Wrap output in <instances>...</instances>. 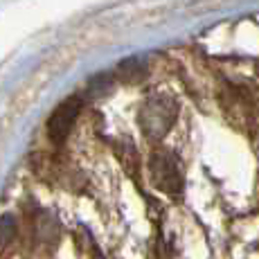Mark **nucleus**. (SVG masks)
Masks as SVG:
<instances>
[{"instance_id":"obj_1","label":"nucleus","mask_w":259,"mask_h":259,"mask_svg":"<svg viewBox=\"0 0 259 259\" xmlns=\"http://www.w3.org/2000/svg\"><path fill=\"white\" fill-rule=\"evenodd\" d=\"M151 181L160 192L169 194V196H178L185 187V176L183 169L178 165V160L174 158V153L169 151H153L151 156Z\"/></svg>"},{"instance_id":"obj_2","label":"nucleus","mask_w":259,"mask_h":259,"mask_svg":"<svg viewBox=\"0 0 259 259\" xmlns=\"http://www.w3.org/2000/svg\"><path fill=\"white\" fill-rule=\"evenodd\" d=\"M176 117V104L165 97H151L140 108V126L151 140H158L171 128Z\"/></svg>"},{"instance_id":"obj_3","label":"nucleus","mask_w":259,"mask_h":259,"mask_svg":"<svg viewBox=\"0 0 259 259\" xmlns=\"http://www.w3.org/2000/svg\"><path fill=\"white\" fill-rule=\"evenodd\" d=\"M79 111H81V99L79 97H68L66 102H61L54 113L48 119V136L52 142L61 144L66 142V138L70 136L74 119L79 117Z\"/></svg>"},{"instance_id":"obj_4","label":"nucleus","mask_w":259,"mask_h":259,"mask_svg":"<svg viewBox=\"0 0 259 259\" xmlns=\"http://www.w3.org/2000/svg\"><path fill=\"white\" fill-rule=\"evenodd\" d=\"M144 72V66L138 59H131V61H124L122 66L117 68V77L122 79V81H136V79H140Z\"/></svg>"},{"instance_id":"obj_5","label":"nucleus","mask_w":259,"mask_h":259,"mask_svg":"<svg viewBox=\"0 0 259 259\" xmlns=\"http://www.w3.org/2000/svg\"><path fill=\"white\" fill-rule=\"evenodd\" d=\"M14 235H16V221L12 217H3L0 219V246H7Z\"/></svg>"}]
</instances>
